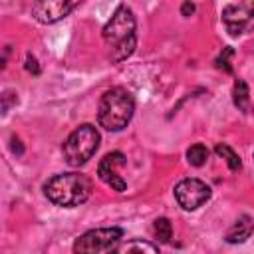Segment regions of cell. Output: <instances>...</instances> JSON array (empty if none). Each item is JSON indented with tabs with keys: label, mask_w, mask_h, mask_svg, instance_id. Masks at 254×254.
<instances>
[{
	"label": "cell",
	"mask_w": 254,
	"mask_h": 254,
	"mask_svg": "<svg viewBox=\"0 0 254 254\" xmlns=\"http://www.w3.org/2000/svg\"><path fill=\"white\" fill-rule=\"evenodd\" d=\"M135 16L131 8L119 6L109 22L103 26V40L111 48V60L113 62H123L127 60L137 46V36H135Z\"/></svg>",
	"instance_id": "cell-1"
},
{
	"label": "cell",
	"mask_w": 254,
	"mask_h": 254,
	"mask_svg": "<svg viewBox=\"0 0 254 254\" xmlns=\"http://www.w3.org/2000/svg\"><path fill=\"white\" fill-rule=\"evenodd\" d=\"M44 192L48 200L58 206H79L91 194V181L79 173H62L54 175L46 185Z\"/></svg>",
	"instance_id": "cell-2"
},
{
	"label": "cell",
	"mask_w": 254,
	"mask_h": 254,
	"mask_svg": "<svg viewBox=\"0 0 254 254\" xmlns=\"http://www.w3.org/2000/svg\"><path fill=\"white\" fill-rule=\"evenodd\" d=\"M133 111H135V101H133L131 93L123 87H111L99 99L97 119L103 129L121 131L131 121Z\"/></svg>",
	"instance_id": "cell-3"
},
{
	"label": "cell",
	"mask_w": 254,
	"mask_h": 254,
	"mask_svg": "<svg viewBox=\"0 0 254 254\" xmlns=\"http://www.w3.org/2000/svg\"><path fill=\"white\" fill-rule=\"evenodd\" d=\"M99 141H101L99 131L93 125H89V123L79 125L75 131L69 133V137L65 139L64 147H62L65 163L71 165V167L85 165L95 155V151L99 147Z\"/></svg>",
	"instance_id": "cell-4"
},
{
	"label": "cell",
	"mask_w": 254,
	"mask_h": 254,
	"mask_svg": "<svg viewBox=\"0 0 254 254\" xmlns=\"http://www.w3.org/2000/svg\"><path fill=\"white\" fill-rule=\"evenodd\" d=\"M123 238V230L113 226V228H93L81 234L75 244L73 252H111L119 246Z\"/></svg>",
	"instance_id": "cell-5"
},
{
	"label": "cell",
	"mask_w": 254,
	"mask_h": 254,
	"mask_svg": "<svg viewBox=\"0 0 254 254\" xmlns=\"http://www.w3.org/2000/svg\"><path fill=\"white\" fill-rule=\"evenodd\" d=\"M175 198L181 208L196 210L210 198V187L200 179H183L175 187Z\"/></svg>",
	"instance_id": "cell-6"
},
{
	"label": "cell",
	"mask_w": 254,
	"mask_h": 254,
	"mask_svg": "<svg viewBox=\"0 0 254 254\" xmlns=\"http://www.w3.org/2000/svg\"><path fill=\"white\" fill-rule=\"evenodd\" d=\"M222 22L230 36H240L254 28V0L228 4L222 10Z\"/></svg>",
	"instance_id": "cell-7"
},
{
	"label": "cell",
	"mask_w": 254,
	"mask_h": 254,
	"mask_svg": "<svg viewBox=\"0 0 254 254\" xmlns=\"http://www.w3.org/2000/svg\"><path fill=\"white\" fill-rule=\"evenodd\" d=\"M83 0H34L32 14L42 24H54L73 12Z\"/></svg>",
	"instance_id": "cell-8"
},
{
	"label": "cell",
	"mask_w": 254,
	"mask_h": 254,
	"mask_svg": "<svg viewBox=\"0 0 254 254\" xmlns=\"http://www.w3.org/2000/svg\"><path fill=\"white\" fill-rule=\"evenodd\" d=\"M127 165V159L123 153L119 151H113V153H107L99 165H97V177L111 189V190H117V192H123L127 189V183L125 179L117 173L119 167H125Z\"/></svg>",
	"instance_id": "cell-9"
},
{
	"label": "cell",
	"mask_w": 254,
	"mask_h": 254,
	"mask_svg": "<svg viewBox=\"0 0 254 254\" xmlns=\"http://www.w3.org/2000/svg\"><path fill=\"white\" fill-rule=\"evenodd\" d=\"M252 232H254V220L248 216V214H242L232 226H230V230L226 232V242L228 244H240V242H244V240H248L250 236H252Z\"/></svg>",
	"instance_id": "cell-10"
},
{
	"label": "cell",
	"mask_w": 254,
	"mask_h": 254,
	"mask_svg": "<svg viewBox=\"0 0 254 254\" xmlns=\"http://www.w3.org/2000/svg\"><path fill=\"white\" fill-rule=\"evenodd\" d=\"M248 85L244 79H236L234 81V87H232V101L234 105L240 109V111H248Z\"/></svg>",
	"instance_id": "cell-11"
},
{
	"label": "cell",
	"mask_w": 254,
	"mask_h": 254,
	"mask_svg": "<svg viewBox=\"0 0 254 254\" xmlns=\"http://www.w3.org/2000/svg\"><path fill=\"white\" fill-rule=\"evenodd\" d=\"M214 151H216V155L218 157H222L226 163H228V169L232 171V173H236V171H240L242 169V163H240V157L226 145V143H218L216 147H214Z\"/></svg>",
	"instance_id": "cell-12"
},
{
	"label": "cell",
	"mask_w": 254,
	"mask_h": 254,
	"mask_svg": "<svg viewBox=\"0 0 254 254\" xmlns=\"http://www.w3.org/2000/svg\"><path fill=\"white\" fill-rule=\"evenodd\" d=\"M208 159V149L202 145V143H194L192 147H189L187 151V161L192 165V167H202Z\"/></svg>",
	"instance_id": "cell-13"
},
{
	"label": "cell",
	"mask_w": 254,
	"mask_h": 254,
	"mask_svg": "<svg viewBox=\"0 0 254 254\" xmlns=\"http://www.w3.org/2000/svg\"><path fill=\"white\" fill-rule=\"evenodd\" d=\"M153 230H155V236L161 242H165V244L171 242V238H173V226H171V220L169 218H165V216L157 218L155 224H153Z\"/></svg>",
	"instance_id": "cell-14"
},
{
	"label": "cell",
	"mask_w": 254,
	"mask_h": 254,
	"mask_svg": "<svg viewBox=\"0 0 254 254\" xmlns=\"http://www.w3.org/2000/svg\"><path fill=\"white\" fill-rule=\"evenodd\" d=\"M117 252H157L159 248L151 242H143V240H131L123 246H117L115 248Z\"/></svg>",
	"instance_id": "cell-15"
},
{
	"label": "cell",
	"mask_w": 254,
	"mask_h": 254,
	"mask_svg": "<svg viewBox=\"0 0 254 254\" xmlns=\"http://www.w3.org/2000/svg\"><path fill=\"white\" fill-rule=\"evenodd\" d=\"M234 54V50L232 48H224V52L216 58V67H220V69H224L226 73H230L232 71V65H230V62H228V58Z\"/></svg>",
	"instance_id": "cell-16"
},
{
	"label": "cell",
	"mask_w": 254,
	"mask_h": 254,
	"mask_svg": "<svg viewBox=\"0 0 254 254\" xmlns=\"http://www.w3.org/2000/svg\"><path fill=\"white\" fill-rule=\"evenodd\" d=\"M26 69H28V71H32L34 75H38V73H40L38 62H36V58H34L32 54H28V56H26Z\"/></svg>",
	"instance_id": "cell-17"
},
{
	"label": "cell",
	"mask_w": 254,
	"mask_h": 254,
	"mask_svg": "<svg viewBox=\"0 0 254 254\" xmlns=\"http://www.w3.org/2000/svg\"><path fill=\"white\" fill-rule=\"evenodd\" d=\"M192 12H194V4H192L190 0H187V2L181 6V14H183V16H190Z\"/></svg>",
	"instance_id": "cell-18"
},
{
	"label": "cell",
	"mask_w": 254,
	"mask_h": 254,
	"mask_svg": "<svg viewBox=\"0 0 254 254\" xmlns=\"http://www.w3.org/2000/svg\"><path fill=\"white\" fill-rule=\"evenodd\" d=\"M14 141H16V145H12V151H14L16 155H22V153H24V147L20 145V141H18V139H14Z\"/></svg>",
	"instance_id": "cell-19"
}]
</instances>
